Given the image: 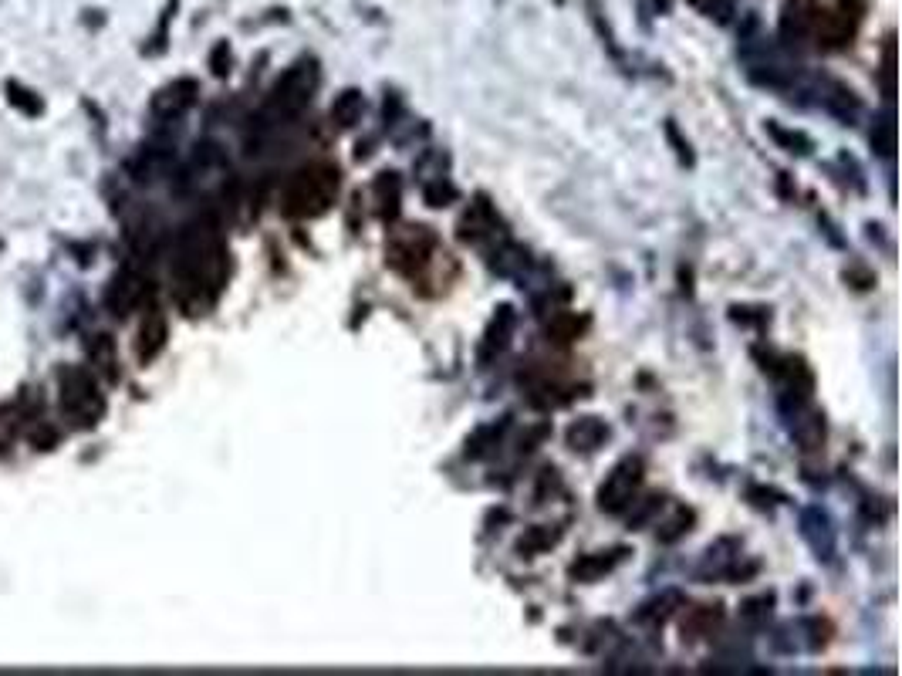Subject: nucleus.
Listing matches in <instances>:
<instances>
[{"mask_svg":"<svg viewBox=\"0 0 902 676\" xmlns=\"http://www.w3.org/2000/svg\"><path fill=\"white\" fill-rule=\"evenodd\" d=\"M227 271L230 261L217 220L196 217L193 224H186L180 240H176L173 257L176 301L186 308V315H203L220 298L223 284H227Z\"/></svg>","mask_w":902,"mask_h":676,"instance_id":"obj_1","label":"nucleus"},{"mask_svg":"<svg viewBox=\"0 0 902 676\" xmlns=\"http://www.w3.org/2000/svg\"><path fill=\"white\" fill-rule=\"evenodd\" d=\"M338 183H342V173H338L335 163L301 166L288 180V186H284L281 210L291 220H315L321 213L332 210V203L338 197Z\"/></svg>","mask_w":902,"mask_h":676,"instance_id":"obj_2","label":"nucleus"},{"mask_svg":"<svg viewBox=\"0 0 902 676\" xmlns=\"http://www.w3.org/2000/svg\"><path fill=\"white\" fill-rule=\"evenodd\" d=\"M58 403L65 420L75 430H92L105 416V396L92 379V372L82 366H61L58 369Z\"/></svg>","mask_w":902,"mask_h":676,"instance_id":"obj_3","label":"nucleus"},{"mask_svg":"<svg viewBox=\"0 0 902 676\" xmlns=\"http://www.w3.org/2000/svg\"><path fill=\"white\" fill-rule=\"evenodd\" d=\"M436 257H440V244H436L433 230L423 224H406V227L392 230L386 240L389 268L409 281L423 278V274L433 268Z\"/></svg>","mask_w":902,"mask_h":676,"instance_id":"obj_4","label":"nucleus"},{"mask_svg":"<svg viewBox=\"0 0 902 676\" xmlns=\"http://www.w3.org/2000/svg\"><path fill=\"white\" fill-rule=\"evenodd\" d=\"M315 88H318V68L311 65V61H298V65H291L278 78V85L271 88V99H267V115H271L274 122L294 119V115H298L311 102Z\"/></svg>","mask_w":902,"mask_h":676,"instance_id":"obj_5","label":"nucleus"},{"mask_svg":"<svg viewBox=\"0 0 902 676\" xmlns=\"http://www.w3.org/2000/svg\"><path fill=\"white\" fill-rule=\"evenodd\" d=\"M862 17H865V4H862V0H838V4L825 7V11L818 7L815 28H811V34H815V41H818V48H825V51L848 48V44L855 41V34H859Z\"/></svg>","mask_w":902,"mask_h":676,"instance_id":"obj_6","label":"nucleus"},{"mask_svg":"<svg viewBox=\"0 0 902 676\" xmlns=\"http://www.w3.org/2000/svg\"><path fill=\"white\" fill-rule=\"evenodd\" d=\"M642 484V457H625L612 467V474L605 477V484L598 487V507L609 514L625 511L629 504H636V497Z\"/></svg>","mask_w":902,"mask_h":676,"instance_id":"obj_7","label":"nucleus"},{"mask_svg":"<svg viewBox=\"0 0 902 676\" xmlns=\"http://www.w3.org/2000/svg\"><path fill=\"white\" fill-rule=\"evenodd\" d=\"M149 291L153 288H149L146 274H139L136 268H122L109 281V291H105V308H109L115 318H129L132 311L146 305Z\"/></svg>","mask_w":902,"mask_h":676,"instance_id":"obj_8","label":"nucleus"},{"mask_svg":"<svg viewBox=\"0 0 902 676\" xmlns=\"http://www.w3.org/2000/svg\"><path fill=\"white\" fill-rule=\"evenodd\" d=\"M196 95H200V85L193 78H176L153 95V115L156 119H180L196 105Z\"/></svg>","mask_w":902,"mask_h":676,"instance_id":"obj_9","label":"nucleus"},{"mask_svg":"<svg viewBox=\"0 0 902 676\" xmlns=\"http://www.w3.org/2000/svg\"><path fill=\"white\" fill-rule=\"evenodd\" d=\"M514 325H517L514 308L511 305H500L497 315L490 318V325H487V332H484V342H480V352H477L480 366H487L490 359H497V355L507 349V342H511V335H514Z\"/></svg>","mask_w":902,"mask_h":676,"instance_id":"obj_10","label":"nucleus"},{"mask_svg":"<svg viewBox=\"0 0 902 676\" xmlns=\"http://www.w3.org/2000/svg\"><path fill=\"white\" fill-rule=\"evenodd\" d=\"M166 335H169V328H166L163 311L149 308V311H146V318H142L139 338H136V355H139L142 366H149V362H153L156 355L166 349Z\"/></svg>","mask_w":902,"mask_h":676,"instance_id":"obj_11","label":"nucleus"},{"mask_svg":"<svg viewBox=\"0 0 902 676\" xmlns=\"http://www.w3.org/2000/svg\"><path fill=\"white\" fill-rule=\"evenodd\" d=\"M818 17V0H784L781 11V38L784 41H798L811 34Z\"/></svg>","mask_w":902,"mask_h":676,"instance_id":"obj_12","label":"nucleus"},{"mask_svg":"<svg viewBox=\"0 0 902 676\" xmlns=\"http://www.w3.org/2000/svg\"><path fill=\"white\" fill-rule=\"evenodd\" d=\"M771 372L791 399H811L815 379H811V369L805 366V359H781L778 366H771Z\"/></svg>","mask_w":902,"mask_h":676,"instance_id":"obj_13","label":"nucleus"},{"mask_svg":"<svg viewBox=\"0 0 902 676\" xmlns=\"http://www.w3.org/2000/svg\"><path fill=\"white\" fill-rule=\"evenodd\" d=\"M791 433L794 440L801 443L805 450H815L821 440H825V423L815 409H808V399H794V413H791Z\"/></svg>","mask_w":902,"mask_h":676,"instance_id":"obj_14","label":"nucleus"},{"mask_svg":"<svg viewBox=\"0 0 902 676\" xmlns=\"http://www.w3.org/2000/svg\"><path fill=\"white\" fill-rule=\"evenodd\" d=\"M487 237H497V213L490 210L487 200H477L467 217L460 220V240L480 244V240H487Z\"/></svg>","mask_w":902,"mask_h":676,"instance_id":"obj_15","label":"nucleus"},{"mask_svg":"<svg viewBox=\"0 0 902 676\" xmlns=\"http://www.w3.org/2000/svg\"><path fill=\"white\" fill-rule=\"evenodd\" d=\"M605 437H609V426H605L598 416H582L578 423L568 426V447L578 450V453H592L605 443Z\"/></svg>","mask_w":902,"mask_h":676,"instance_id":"obj_16","label":"nucleus"},{"mask_svg":"<svg viewBox=\"0 0 902 676\" xmlns=\"http://www.w3.org/2000/svg\"><path fill=\"white\" fill-rule=\"evenodd\" d=\"M720 619H723V609L720 606H696V609H690L683 616V622H680V629H683V639H703V636H710L713 629L720 626Z\"/></svg>","mask_w":902,"mask_h":676,"instance_id":"obj_17","label":"nucleus"},{"mask_svg":"<svg viewBox=\"0 0 902 676\" xmlns=\"http://www.w3.org/2000/svg\"><path fill=\"white\" fill-rule=\"evenodd\" d=\"M622 558H625V551H622V548H615V551H598V555H588V558H582V562L571 565V575L582 578V582H595V578L609 575L612 568L622 562Z\"/></svg>","mask_w":902,"mask_h":676,"instance_id":"obj_18","label":"nucleus"},{"mask_svg":"<svg viewBox=\"0 0 902 676\" xmlns=\"http://www.w3.org/2000/svg\"><path fill=\"white\" fill-rule=\"evenodd\" d=\"M362 112H365L362 92H355V88H345V92L335 95V102H332V122H335L338 129H352L355 122L362 119Z\"/></svg>","mask_w":902,"mask_h":676,"instance_id":"obj_19","label":"nucleus"},{"mask_svg":"<svg viewBox=\"0 0 902 676\" xmlns=\"http://www.w3.org/2000/svg\"><path fill=\"white\" fill-rule=\"evenodd\" d=\"M375 203H379V217H396L399 197H403V183H399V173H379V180L372 186Z\"/></svg>","mask_w":902,"mask_h":676,"instance_id":"obj_20","label":"nucleus"},{"mask_svg":"<svg viewBox=\"0 0 902 676\" xmlns=\"http://www.w3.org/2000/svg\"><path fill=\"white\" fill-rule=\"evenodd\" d=\"M585 328H588L585 315H575V311H558V315L548 322V335L555 338L558 345H568V342H578V338L585 335Z\"/></svg>","mask_w":902,"mask_h":676,"instance_id":"obj_21","label":"nucleus"},{"mask_svg":"<svg viewBox=\"0 0 902 676\" xmlns=\"http://www.w3.org/2000/svg\"><path fill=\"white\" fill-rule=\"evenodd\" d=\"M88 359H92V366L102 372V376L119 379V369H115V345L109 335H92V342H88Z\"/></svg>","mask_w":902,"mask_h":676,"instance_id":"obj_22","label":"nucleus"},{"mask_svg":"<svg viewBox=\"0 0 902 676\" xmlns=\"http://www.w3.org/2000/svg\"><path fill=\"white\" fill-rule=\"evenodd\" d=\"M737 541H720L717 548H710L707 551V562H703V568H700V578H717V575H727L730 572V565H734V558L737 555H727L730 548H734Z\"/></svg>","mask_w":902,"mask_h":676,"instance_id":"obj_23","label":"nucleus"},{"mask_svg":"<svg viewBox=\"0 0 902 676\" xmlns=\"http://www.w3.org/2000/svg\"><path fill=\"white\" fill-rule=\"evenodd\" d=\"M7 99H11V105L17 112L31 115V119H38V115H44V102L38 92H31V88L17 85V82H7Z\"/></svg>","mask_w":902,"mask_h":676,"instance_id":"obj_24","label":"nucleus"},{"mask_svg":"<svg viewBox=\"0 0 902 676\" xmlns=\"http://www.w3.org/2000/svg\"><path fill=\"white\" fill-rule=\"evenodd\" d=\"M490 268H494L497 274H504V278H511V274H517L521 268H528V254H524L521 247H514V244H504V247H500V251L494 254Z\"/></svg>","mask_w":902,"mask_h":676,"instance_id":"obj_25","label":"nucleus"},{"mask_svg":"<svg viewBox=\"0 0 902 676\" xmlns=\"http://www.w3.org/2000/svg\"><path fill=\"white\" fill-rule=\"evenodd\" d=\"M558 541V531H551V528H531V531H524V538L517 541V551H521L524 558H534V555H541V551H548L551 545H555Z\"/></svg>","mask_w":902,"mask_h":676,"instance_id":"obj_26","label":"nucleus"},{"mask_svg":"<svg viewBox=\"0 0 902 676\" xmlns=\"http://www.w3.org/2000/svg\"><path fill=\"white\" fill-rule=\"evenodd\" d=\"M693 524V511H686V507H680V511L669 518L663 528H659V541H666V545H673V541H680L686 531H690Z\"/></svg>","mask_w":902,"mask_h":676,"instance_id":"obj_27","label":"nucleus"},{"mask_svg":"<svg viewBox=\"0 0 902 676\" xmlns=\"http://www.w3.org/2000/svg\"><path fill=\"white\" fill-rule=\"evenodd\" d=\"M771 606H774L771 595H761V599H750V602H744V609H740V619H744L747 626L761 629L764 622H767V616H771Z\"/></svg>","mask_w":902,"mask_h":676,"instance_id":"obj_28","label":"nucleus"},{"mask_svg":"<svg viewBox=\"0 0 902 676\" xmlns=\"http://www.w3.org/2000/svg\"><path fill=\"white\" fill-rule=\"evenodd\" d=\"M676 602H680V595L676 592H666L663 599H656V602H646V606L639 609V622H663L666 616H669V606H676Z\"/></svg>","mask_w":902,"mask_h":676,"instance_id":"obj_29","label":"nucleus"},{"mask_svg":"<svg viewBox=\"0 0 902 676\" xmlns=\"http://www.w3.org/2000/svg\"><path fill=\"white\" fill-rule=\"evenodd\" d=\"M423 197H426V203H430V207H446V203L457 200V186L446 183V180H436V183L426 186Z\"/></svg>","mask_w":902,"mask_h":676,"instance_id":"obj_30","label":"nucleus"},{"mask_svg":"<svg viewBox=\"0 0 902 676\" xmlns=\"http://www.w3.org/2000/svg\"><path fill=\"white\" fill-rule=\"evenodd\" d=\"M28 437H31V443L38 450H55L58 440H61V433L51 423H34L31 430H28Z\"/></svg>","mask_w":902,"mask_h":676,"instance_id":"obj_31","label":"nucleus"},{"mask_svg":"<svg viewBox=\"0 0 902 676\" xmlns=\"http://www.w3.org/2000/svg\"><path fill=\"white\" fill-rule=\"evenodd\" d=\"M767 129H771V136L778 139V142L791 146V153H808V149H811V142L801 136V132H784L781 126H767Z\"/></svg>","mask_w":902,"mask_h":676,"instance_id":"obj_32","label":"nucleus"},{"mask_svg":"<svg viewBox=\"0 0 902 676\" xmlns=\"http://www.w3.org/2000/svg\"><path fill=\"white\" fill-rule=\"evenodd\" d=\"M210 68H213V75H220V78L230 71V48H227V44H217V48H213Z\"/></svg>","mask_w":902,"mask_h":676,"instance_id":"obj_33","label":"nucleus"},{"mask_svg":"<svg viewBox=\"0 0 902 676\" xmlns=\"http://www.w3.org/2000/svg\"><path fill=\"white\" fill-rule=\"evenodd\" d=\"M659 507H663V497H646V501L639 504V511L632 514V524H636V528H639V524H646L659 511Z\"/></svg>","mask_w":902,"mask_h":676,"instance_id":"obj_34","label":"nucleus"},{"mask_svg":"<svg viewBox=\"0 0 902 676\" xmlns=\"http://www.w3.org/2000/svg\"><path fill=\"white\" fill-rule=\"evenodd\" d=\"M686 4H693L696 11L700 14H717V11H727V4H723V0H686Z\"/></svg>","mask_w":902,"mask_h":676,"instance_id":"obj_35","label":"nucleus"}]
</instances>
